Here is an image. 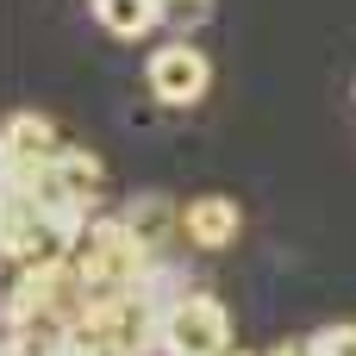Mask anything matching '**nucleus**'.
<instances>
[{"label": "nucleus", "instance_id": "423d86ee", "mask_svg": "<svg viewBox=\"0 0 356 356\" xmlns=\"http://www.w3.org/2000/svg\"><path fill=\"white\" fill-rule=\"evenodd\" d=\"M63 150L56 125L44 113H13L6 119V138H0V163H50Z\"/></svg>", "mask_w": 356, "mask_h": 356}, {"label": "nucleus", "instance_id": "1a4fd4ad", "mask_svg": "<svg viewBox=\"0 0 356 356\" xmlns=\"http://www.w3.org/2000/svg\"><path fill=\"white\" fill-rule=\"evenodd\" d=\"M131 294H138L144 307H156V313H169V307H175V300H188L194 288H188V269H181V263H163V257H150Z\"/></svg>", "mask_w": 356, "mask_h": 356}, {"label": "nucleus", "instance_id": "20e7f679", "mask_svg": "<svg viewBox=\"0 0 356 356\" xmlns=\"http://www.w3.org/2000/svg\"><path fill=\"white\" fill-rule=\"evenodd\" d=\"M144 81H150V94H156L163 106H194V100L213 88V63H207L188 38H175V44H163V50L144 63Z\"/></svg>", "mask_w": 356, "mask_h": 356}, {"label": "nucleus", "instance_id": "f03ea898", "mask_svg": "<svg viewBox=\"0 0 356 356\" xmlns=\"http://www.w3.org/2000/svg\"><path fill=\"white\" fill-rule=\"evenodd\" d=\"M94 213L81 207H25V200H6V263L13 269H38V263H63L81 238Z\"/></svg>", "mask_w": 356, "mask_h": 356}, {"label": "nucleus", "instance_id": "9b49d317", "mask_svg": "<svg viewBox=\"0 0 356 356\" xmlns=\"http://www.w3.org/2000/svg\"><path fill=\"white\" fill-rule=\"evenodd\" d=\"M307 350H319V356H356V325H325V332H313Z\"/></svg>", "mask_w": 356, "mask_h": 356}, {"label": "nucleus", "instance_id": "9d476101", "mask_svg": "<svg viewBox=\"0 0 356 356\" xmlns=\"http://www.w3.org/2000/svg\"><path fill=\"white\" fill-rule=\"evenodd\" d=\"M125 219L138 225V238H144L150 250H156V238H163V232H181V207H169L163 194H144V200H131V207H125Z\"/></svg>", "mask_w": 356, "mask_h": 356}, {"label": "nucleus", "instance_id": "f8f14e48", "mask_svg": "<svg viewBox=\"0 0 356 356\" xmlns=\"http://www.w3.org/2000/svg\"><path fill=\"white\" fill-rule=\"evenodd\" d=\"M163 19L188 31V25H200V19H213V0H163Z\"/></svg>", "mask_w": 356, "mask_h": 356}, {"label": "nucleus", "instance_id": "6e6552de", "mask_svg": "<svg viewBox=\"0 0 356 356\" xmlns=\"http://www.w3.org/2000/svg\"><path fill=\"white\" fill-rule=\"evenodd\" d=\"M94 19L113 38H150L163 25V0H94Z\"/></svg>", "mask_w": 356, "mask_h": 356}, {"label": "nucleus", "instance_id": "0eeeda50", "mask_svg": "<svg viewBox=\"0 0 356 356\" xmlns=\"http://www.w3.org/2000/svg\"><path fill=\"white\" fill-rule=\"evenodd\" d=\"M56 175H63V188H69L88 213H100V200H106V169H100V156H94V150L63 144V150H56Z\"/></svg>", "mask_w": 356, "mask_h": 356}, {"label": "nucleus", "instance_id": "f257e3e1", "mask_svg": "<svg viewBox=\"0 0 356 356\" xmlns=\"http://www.w3.org/2000/svg\"><path fill=\"white\" fill-rule=\"evenodd\" d=\"M75 269H81V282H88V300H119V294H131L138 288V275H144V263L156 257L144 238H138V225L125 219V213H94L88 225H81V238H75Z\"/></svg>", "mask_w": 356, "mask_h": 356}, {"label": "nucleus", "instance_id": "39448f33", "mask_svg": "<svg viewBox=\"0 0 356 356\" xmlns=\"http://www.w3.org/2000/svg\"><path fill=\"white\" fill-rule=\"evenodd\" d=\"M238 232H244V213H238V200H225V194H200V200L181 207V238H188L194 250H232Z\"/></svg>", "mask_w": 356, "mask_h": 356}, {"label": "nucleus", "instance_id": "7ed1b4c3", "mask_svg": "<svg viewBox=\"0 0 356 356\" xmlns=\"http://www.w3.org/2000/svg\"><path fill=\"white\" fill-rule=\"evenodd\" d=\"M163 350L175 356H219L232 350V313L219 294H188L163 313Z\"/></svg>", "mask_w": 356, "mask_h": 356}]
</instances>
